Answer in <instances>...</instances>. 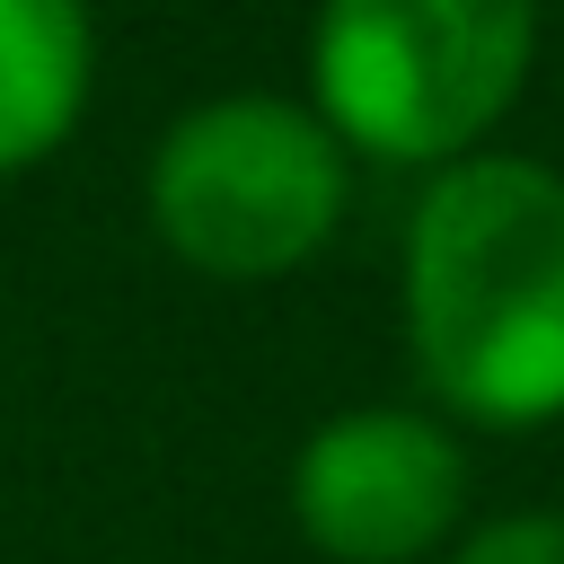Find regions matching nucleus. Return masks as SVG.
<instances>
[{
	"label": "nucleus",
	"instance_id": "1",
	"mask_svg": "<svg viewBox=\"0 0 564 564\" xmlns=\"http://www.w3.org/2000/svg\"><path fill=\"white\" fill-rule=\"evenodd\" d=\"M405 344L441 414L538 432L564 414V176L511 150L432 167L405 220Z\"/></svg>",
	"mask_w": 564,
	"mask_h": 564
},
{
	"label": "nucleus",
	"instance_id": "5",
	"mask_svg": "<svg viewBox=\"0 0 564 564\" xmlns=\"http://www.w3.org/2000/svg\"><path fill=\"white\" fill-rule=\"evenodd\" d=\"M97 79V26L88 0H0V176L44 167Z\"/></svg>",
	"mask_w": 564,
	"mask_h": 564
},
{
	"label": "nucleus",
	"instance_id": "6",
	"mask_svg": "<svg viewBox=\"0 0 564 564\" xmlns=\"http://www.w3.org/2000/svg\"><path fill=\"white\" fill-rule=\"evenodd\" d=\"M449 564H564V520L555 511H511V520H485L476 538H458Z\"/></svg>",
	"mask_w": 564,
	"mask_h": 564
},
{
	"label": "nucleus",
	"instance_id": "3",
	"mask_svg": "<svg viewBox=\"0 0 564 564\" xmlns=\"http://www.w3.org/2000/svg\"><path fill=\"white\" fill-rule=\"evenodd\" d=\"M344 159L300 97H203L159 132L141 203L159 247L203 282H282L335 238L352 194Z\"/></svg>",
	"mask_w": 564,
	"mask_h": 564
},
{
	"label": "nucleus",
	"instance_id": "4",
	"mask_svg": "<svg viewBox=\"0 0 564 564\" xmlns=\"http://www.w3.org/2000/svg\"><path fill=\"white\" fill-rule=\"evenodd\" d=\"M467 511V449L414 405H344L291 458V520L326 564H423Z\"/></svg>",
	"mask_w": 564,
	"mask_h": 564
},
{
	"label": "nucleus",
	"instance_id": "2",
	"mask_svg": "<svg viewBox=\"0 0 564 564\" xmlns=\"http://www.w3.org/2000/svg\"><path fill=\"white\" fill-rule=\"evenodd\" d=\"M538 0H317L308 106L388 167H458L520 106Z\"/></svg>",
	"mask_w": 564,
	"mask_h": 564
}]
</instances>
